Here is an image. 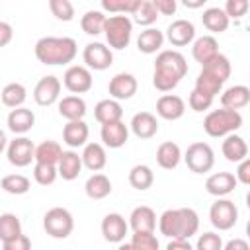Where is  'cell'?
<instances>
[{
    "instance_id": "37",
    "label": "cell",
    "mask_w": 250,
    "mask_h": 250,
    "mask_svg": "<svg viewBox=\"0 0 250 250\" xmlns=\"http://www.w3.org/2000/svg\"><path fill=\"white\" fill-rule=\"evenodd\" d=\"M201 70L209 72L211 76L219 78L221 82H227L229 76H230V70H232V68H230V61H229V57L223 55V53H217L213 59H209L207 62L201 64Z\"/></svg>"
},
{
    "instance_id": "3",
    "label": "cell",
    "mask_w": 250,
    "mask_h": 250,
    "mask_svg": "<svg viewBox=\"0 0 250 250\" xmlns=\"http://www.w3.org/2000/svg\"><path fill=\"white\" fill-rule=\"evenodd\" d=\"M35 59L41 64H49V66H59V64H68L74 61L76 53H78V45L72 37H55V35H47L37 39L35 47H33Z\"/></svg>"
},
{
    "instance_id": "48",
    "label": "cell",
    "mask_w": 250,
    "mask_h": 250,
    "mask_svg": "<svg viewBox=\"0 0 250 250\" xmlns=\"http://www.w3.org/2000/svg\"><path fill=\"white\" fill-rule=\"evenodd\" d=\"M195 248L197 250H221L223 248V238L221 234L209 230V232H203L199 234L197 242H195Z\"/></svg>"
},
{
    "instance_id": "34",
    "label": "cell",
    "mask_w": 250,
    "mask_h": 250,
    "mask_svg": "<svg viewBox=\"0 0 250 250\" xmlns=\"http://www.w3.org/2000/svg\"><path fill=\"white\" fill-rule=\"evenodd\" d=\"M0 100H2V104H4L6 107H10V109L20 107V105H23L25 100H27V90H25V86L20 84V82H10V84H6V86L0 90Z\"/></svg>"
},
{
    "instance_id": "33",
    "label": "cell",
    "mask_w": 250,
    "mask_h": 250,
    "mask_svg": "<svg viewBox=\"0 0 250 250\" xmlns=\"http://www.w3.org/2000/svg\"><path fill=\"white\" fill-rule=\"evenodd\" d=\"M94 117L100 125L104 123H111V121H117L123 117V107L117 100L113 98H105V100H100L94 107Z\"/></svg>"
},
{
    "instance_id": "13",
    "label": "cell",
    "mask_w": 250,
    "mask_h": 250,
    "mask_svg": "<svg viewBox=\"0 0 250 250\" xmlns=\"http://www.w3.org/2000/svg\"><path fill=\"white\" fill-rule=\"evenodd\" d=\"M102 236L105 242L109 244H121L129 232V223L125 221V217L121 213H107L102 219Z\"/></svg>"
},
{
    "instance_id": "32",
    "label": "cell",
    "mask_w": 250,
    "mask_h": 250,
    "mask_svg": "<svg viewBox=\"0 0 250 250\" xmlns=\"http://www.w3.org/2000/svg\"><path fill=\"white\" fill-rule=\"evenodd\" d=\"M201 23H203V27H205L207 31H211V33H223V31L229 29L230 20H229V16L225 14L223 8H219V6H211V8L203 10Z\"/></svg>"
},
{
    "instance_id": "24",
    "label": "cell",
    "mask_w": 250,
    "mask_h": 250,
    "mask_svg": "<svg viewBox=\"0 0 250 250\" xmlns=\"http://www.w3.org/2000/svg\"><path fill=\"white\" fill-rule=\"evenodd\" d=\"M82 168H84L82 166V158H80V154L74 148L62 150V154H61V158L57 162V172H59V176L62 180H66V182L76 180L78 174L82 172Z\"/></svg>"
},
{
    "instance_id": "44",
    "label": "cell",
    "mask_w": 250,
    "mask_h": 250,
    "mask_svg": "<svg viewBox=\"0 0 250 250\" xmlns=\"http://www.w3.org/2000/svg\"><path fill=\"white\" fill-rule=\"evenodd\" d=\"M33 178L39 186H51L59 178L57 166L55 164H45V162H35L33 166Z\"/></svg>"
},
{
    "instance_id": "30",
    "label": "cell",
    "mask_w": 250,
    "mask_h": 250,
    "mask_svg": "<svg viewBox=\"0 0 250 250\" xmlns=\"http://www.w3.org/2000/svg\"><path fill=\"white\" fill-rule=\"evenodd\" d=\"M162 45H164V33L160 29L152 27V25L146 27V29H143L139 33V37H137V49L141 53H145V55L158 53L162 49Z\"/></svg>"
},
{
    "instance_id": "43",
    "label": "cell",
    "mask_w": 250,
    "mask_h": 250,
    "mask_svg": "<svg viewBox=\"0 0 250 250\" xmlns=\"http://www.w3.org/2000/svg\"><path fill=\"white\" fill-rule=\"evenodd\" d=\"M102 10L107 14H133L143 0H100Z\"/></svg>"
},
{
    "instance_id": "18",
    "label": "cell",
    "mask_w": 250,
    "mask_h": 250,
    "mask_svg": "<svg viewBox=\"0 0 250 250\" xmlns=\"http://www.w3.org/2000/svg\"><path fill=\"white\" fill-rule=\"evenodd\" d=\"M238 182L232 172H215L205 180V191L215 197H227L236 189Z\"/></svg>"
},
{
    "instance_id": "11",
    "label": "cell",
    "mask_w": 250,
    "mask_h": 250,
    "mask_svg": "<svg viewBox=\"0 0 250 250\" xmlns=\"http://www.w3.org/2000/svg\"><path fill=\"white\" fill-rule=\"evenodd\" d=\"M33 152H35V145L25 135H18L14 141H8L6 156H8V162L16 168L29 166L33 160Z\"/></svg>"
},
{
    "instance_id": "5",
    "label": "cell",
    "mask_w": 250,
    "mask_h": 250,
    "mask_svg": "<svg viewBox=\"0 0 250 250\" xmlns=\"http://www.w3.org/2000/svg\"><path fill=\"white\" fill-rule=\"evenodd\" d=\"M107 47L115 51H123L129 47L131 37H133V20L127 14H113L105 18L104 31Z\"/></svg>"
},
{
    "instance_id": "40",
    "label": "cell",
    "mask_w": 250,
    "mask_h": 250,
    "mask_svg": "<svg viewBox=\"0 0 250 250\" xmlns=\"http://www.w3.org/2000/svg\"><path fill=\"white\" fill-rule=\"evenodd\" d=\"M0 188L12 195H23L31 189V182L23 174H8L0 180Z\"/></svg>"
},
{
    "instance_id": "28",
    "label": "cell",
    "mask_w": 250,
    "mask_h": 250,
    "mask_svg": "<svg viewBox=\"0 0 250 250\" xmlns=\"http://www.w3.org/2000/svg\"><path fill=\"white\" fill-rule=\"evenodd\" d=\"M182 162V148L174 141H164L156 148V164L164 170H174Z\"/></svg>"
},
{
    "instance_id": "1",
    "label": "cell",
    "mask_w": 250,
    "mask_h": 250,
    "mask_svg": "<svg viewBox=\"0 0 250 250\" xmlns=\"http://www.w3.org/2000/svg\"><path fill=\"white\" fill-rule=\"evenodd\" d=\"M188 74V61L176 49L158 51L152 72V86L158 92H172Z\"/></svg>"
},
{
    "instance_id": "47",
    "label": "cell",
    "mask_w": 250,
    "mask_h": 250,
    "mask_svg": "<svg viewBox=\"0 0 250 250\" xmlns=\"http://www.w3.org/2000/svg\"><path fill=\"white\" fill-rule=\"evenodd\" d=\"M213 100H215V98H211V96H207V94H203V92H199V90L193 88V90L189 92L188 104H189V107H191L193 111L201 113V111H207V109L213 105Z\"/></svg>"
},
{
    "instance_id": "17",
    "label": "cell",
    "mask_w": 250,
    "mask_h": 250,
    "mask_svg": "<svg viewBox=\"0 0 250 250\" xmlns=\"http://www.w3.org/2000/svg\"><path fill=\"white\" fill-rule=\"evenodd\" d=\"M184 113H186V102L180 96L164 92L156 100V115L158 117H162L166 121H176V119L184 117Z\"/></svg>"
},
{
    "instance_id": "15",
    "label": "cell",
    "mask_w": 250,
    "mask_h": 250,
    "mask_svg": "<svg viewBox=\"0 0 250 250\" xmlns=\"http://www.w3.org/2000/svg\"><path fill=\"white\" fill-rule=\"evenodd\" d=\"M164 39H168V43L172 47H186L191 45V41L195 39V25L189 20H174L168 27H166V35Z\"/></svg>"
},
{
    "instance_id": "26",
    "label": "cell",
    "mask_w": 250,
    "mask_h": 250,
    "mask_svg": "<svg viewBox=\"0 0 250 250\" xmlns=\"http://www.w3.org/2000/svg\"><path fill=\"white\" fill-rule=\"evenodd\" d=\"M59 115L64 117L66 121H72V119H84L86 115V102L84 98H80L78 94H70V96H64V98H59Z\"/></svg>"
},
{
    "instance_id": "56",
    "label": "cell",
    "mask_w": 250,
    "mask_h": 250,
    "mask_svg": "<svg viewBox=\"0 0 250 250\" xmlns=\"http://www.w3.org/2000/svg\"><path fill=\"white\" fill-rule=\"evenodd\" d=\"M186 8H189V10H199V8H203V4L207 2V0H180Z\"/></svg>"
},
{
    "instance_id": "6",
    "label": "cell",
    "mask_w": 250,
    "mask_h": 250,
    "mask_svg": "<svg viewBox=\"0 0 250 250\" xmlns=\"http://www.w3.org/2000/svg\"><path fill=\"white\" fill-rule=\"evenodd\" d=\"M43 229L53 238H68L74 230V217L64 207H51L43 215Z\"/></svg>"
},
{
    "instance_id": "2",
    "label": "cell",
    "mask_w": 250,
    "mask_h": 250,
    "mask_svg": "<svg viewBox=\"0 0 250 250\" xmlns=\"http://www.w3.org/2000/svg\"><path fill=\"white\" fill-rule=\"evenodd\" d=\"M160 234L166 238H191L199 230V215L191 207H178V209H166L156 219Z\"/></svg>"
},
{
    "instance_id": "21",
    "label": "cell",
    "mask_w": 250,
    "mask_h": 250,
    "mask_svg": "<svg viewBox=\"0 0 250 250\" xmlns=\"http://www.w3.org/2000/svg\"><path fill=\"white\" fill-rule=\"evenodd\" d=\"M6 125L14 135H25L35 125V113L23 105L14 107V109H10V113L6 117Z\"/></svg>"
},
{
    "instance_id": "31",
    "label": "cell",
    "mask_w": 250,
    "mask_h": 250,
    "mask_svg": "<svg viewBox=\"0 0 250 250\" xmlns=\"http://www.w3.org/2000/svg\"><path fill=\"white\" fill-rule=\"evenodd\" d=\"M111 180L105 176V174H102V172H96V174H92L88 180H86V184H84V191H86V195L90 197V199H94V201H100V199H105L109 193H111Z\"/></svg>"
},
{
    "instance_id": "54",
    "label": "cell",
    "mask_w": 250,
    "mask_h": 250,
    "mask_svg": "<svg viewBox=\"0 0 250 250\" xmlns=\"http://www.w3.org/2000/svg\"><path fill=\"white\" fill-rule=\"evenodd\" d=\"M166 248H168V250H191L193 246H191L189 238H180V236H176V238H170V242L166 244Z\"/></svg>"
},
{
    "instance_id": "50",
    "label": "cell",
    "mask_w": 250,
    "mask_h": 250,
    "mask_svg": "<svg viewBox=\"0 0 250 250\" xmlns=\"http://www.w3.org/2000/svg\"><path fill=\"white\" fill-rule=\"evenodd\" d=\"M234 178L238 184L242 186H250V158H242L240 162H236V172H234Z\"/></svg>"
},
{
    "instance_id": "45",
    "label": "cell",
    "mask_w": 250,
    "mask_h": 250,
    "mask_svg": "<svg viewBox=\"0 0 250 250\" xmlns=\"http://www.w3.org/2000/svg\"><path fill=\"white\" fill-rule=\"evenodd\" d=\"M158 246H160V242H158L154 232H133L131 234L129 248H135V250H158Z\"/></svg>"
},
{
    "instance_id": "51",
    "label": "cell",
    "mask_w": 250,
    "mask_h": 250,
    "mask_svg": "<svg viewBox=\"0 0 250 250\" xmlns=\"http://www.w3.org/2000/svg\"><path fill=\"white\" fill-rule=\"evenodd\" d=\"M2 248L4 250H29L31 248V240L21 232L20 236L8 240V242H2Z\"/></svg>"
},
{
    "instance_id": "42",
    "label": "cell",
    "mask_w": 250,
    "mask_h": 250,
    "mask_svg": "<svg viewBox=\"0 0 250 250\" xmlns=\"http://www.w3.org/2000/svg\"><path fill=\"white\" fill-rule=\"evenodd\" d=\"M223 84H225V82H221L219 78L211 76L209 72L199 70V74H197V78H195V86H193V88H195V90H199V92H203V94H207V96H211V98H215L217 94H221Z\"/></svg>"
},
{
    "instance_id": "14",
    "label": "cell",
    "mask_w": 250,
    "mask_h": 250,
    "mask_svg": "<svg viewBox=\"0 0 250 250\" xmlns=\"http://www.w3.org/2000/svg\"><path fill=\"white\" fill-rule=\"evenodd\" d=\"M137 88H139V82H137L135 74H131V72H117L107 84L109 98H113L117 102L131 100L137 94Z\"/></svg>"
},
{
    "instance_id": "29",
    "label": "cell",
    "mask_w": 250,
    "mask_h": 250,
    "mask_svg": "<svg viewBox=\"0 0 250 250\" xmlns=\"http://www.w3.org/2000/svg\"><path fill=\"white\" fill-rule=\"evenodd\" d=\"M217 53H219V43H217V39L213 35H201V37H195L191 41V57L199 64L207 62Z\"/></svg>"
},
{
    "instance_id": "9",
    "label": "cell",
    "mask_w": 250,
    "mask_h": 250,
    "mask_svg": "<svg viewBox=\"0 0 250 250\" xmlns=\"http://www.w3.org/2000/svg\"><path fill=\"white\" fill-rule=\"evenodd\" d=\"M62 86L70 94H78V96L90 92L94 86L92 70L84 64H70L62 74Z\"/></svg>"
},
{
    "instance_id": "8",
    "label": "cell",
    "mask_w": 250,
    "mask_h": 250,
    "mask_svg": "<svg viewBox=\"0 0 250 250\" xmlns=\"http://www.w3.org/2000/svg\"><path fill=\"white\" fill-rule=\"evenodd\" d=\"M209 221L217 230H230L238 223V207L227 197H217L209 207Z\"/></svg>"
},
{
    "instance_id": "7",
    "label": "cell",
    "mask_w": 250,
    "mask_h": 250,
    "mask_svg": "<svg viewBox=\"0 0 250 250\" xmlns=\"http://www.w3.org/2000/svg\"><path fill=\"white\" fill-rule=\"evenodd\" d=\"M182 160L193 174H207L215 166V152L209 143L197 141L186 148V152L182 154Z\"/></svg>"
},
{
    "instance_id": "4",
    "label": "cell",
    "mask_w": 250,
    "mask_h": 250,
    "mask_svg": "<svg viewBox=\"0 0 250 250\" xmlns=\"http://www.w3.org/2000/svg\"><path fill=\"white\" fill-rule=\"evenodd\" d=\"M244 119L242 113L238 109H229V107H221V109H213L205 115L203 119V131L209 137L221 139L229 133H236L242 127Z\"/></svg>"
},
{
    "instance_id": "55",
    "label": "cell",
    "mask_w": 250,
    "mask_h": 250,
    "mask_svg": "<svg viewBox=\"0 0 250 250\" xmlns=\"http://www.w3.org/2000/svg\"><path fill=\"white\" fill-rule=\"evenodd\" d=\"M225 250H248V242L246 240H240V238H234V240H229L227 244H223Z\"/></svg>"
},
{
    "instance_id": "41",
    "label": "cell",
    "mask_w": 250,
    "mask_h": 250,
    "mask_svg": "<svg viewBox=\"0 0 250 250\" xmlns=\"http://www.w3.org/2000/svg\"><path fill=\"white\" fill-rule=\"evenodd\" d=\"M131 16H133V23H139V25H143V27L154 25L156 20L160 18L158 10L154 8V4H152L150 0H143L141 6H139Z\"/></svg>"
},
{
    "instance_id": "20",
    "label": "cell",
    "mask_w": 250,
    "mask_h": 250,
    "mask_svg": "<svg viewBox=\"0 0 250 250\" xmlns=\"http://www.w3.org/2000/svg\"><path fill=\"white\" fill-rule=\"evenodd\" d=\"M129 229L133 232H154L156 229V213L148 205H139L129 215Z\"/></svg>"
},
{
    "instance_id": "23",
    "label": "cell",
    "mask_w": 250,
    "mask_h": 250,
    "mask_svg": "<svg viewBox=\"0 0 250 250\" xmlns=\"http://www.w3.org/2000/svg\"><path fill=\"white\" fill-rule=\"evenodd\" d=\"M88 135H90V129H88L84 119L66 121V125L62 127V143L70 148L84 146L86 141H88Z\"/></svg>"
},
{
    "instance_id": "16",
    "label": "cell",
    "mask_w": 250,
    "mask_h": 250,
    "mask_svg": "<svg viewBox=\"0 0 250 250\" xmlns=\"http://www.w3.org/2000/svg\"><path fill=\"white\" fill-rule=\"evenodd\" d=\"M100 139H102V145L107 148H121L129 141V127L121 119L104 123L100 129Z\"/></svg>"
},
{
    "instance_id": "27",
    "label": "cell",
    "mask_w": 250,
    "mask_h": 250,
    "mask_svg": "<svg viewBox=\"0 0 250 250\" xmlns=\"http://www.w3.org/2000/svg\"><path fill=\"white\" fill-rule=\"evenodd\" d=\"M221 150H223V156L229 162H234V164L248 156V145H246L244 137H240L236 133L225 135V141L221 145Z\"/></svg>"
},
{
    "instance_id": "39",
    "label": "cell",
    "mask_w": 250,
    "mask_h": 250,
    "mask_svg": "<svg viewBox=\"0 0 250 250\" xmlns=\"http://www.w3.org/2000/svg\"><path fill=\"white\" fill-rule=\"evenodd\" d=\"M105 14L102 10H88L82 18H80V27L86 35H100L104 31V23H105Z\"/></svg>"
},
{
    "instance_id": "38",
    "label": "cell",
    "mask_w": 250,
    "mask_h": 250,
    "mask_svg": "<svg viewBox=\"0 0 250 250\" xmlns=\"http://www.w3.org/2000/svg\"><path fill=\"white\" fill-rule=\"evenodd\" d=\"M21 232V221L16 213H0V244L20 236Z\"/></svg>"
},
{
    "instance_id": "49",
    "label": "cell",
    "mask_w": 250,
    "mask_h": 250,
    "mask_svg": "<svg viewBox=\"0 0 250 250\" xmlns=\"http://www.w3.org/2000/svg\"><path fill=\"white\" fill-rule=\"evenodd\" d=\"M223 10L229 20H242L248 14V0H227Z\"/></svg>"
},
{
    "instance_id": "10",
    "label": "cell",
    "mask_w": 250,
    "mask_h": 250,
    "mask_svg": "<svg viewBox=\"0 0 250 250\" xmlns=\"http://www.w3.org/2000/svg\"><path fill=\"white\" fill-rule=\"evenodd\" d=\"M82 61L90 70H105L113 64V49L100 41L88 43L82 51Z\"/></svg>"
},
{
    "instance_id": "46",
    "label": "cell",
    "mask_w": 250,
    "mask_h": 250,
    "mask_svg": "<svg viewBox=\"0 0 250 250\" xmlns=\"http://www.w3.org/2000/svg\"><path fill=\"white\" fill-rule=\"evenodd\" d=\"M49 10L61 21H72L74 20V6L70 0H49Z\"/></svg>"
},
{
    "instance_id": "36",
    "label": "cell",
    "mask_w": 250,
    "mask_h": 250,
    "mask_svg": "<svg viewBox=\"0 0 250 250\" xmlns=\"http://www.w3.org/2000/svg\"><path fill=\"white\" fill-rule=\"evenodd\" d=\"M129 184L137 191H146L154 184V172L146 164H135L129 170Z\"/></svg>"
},
{
    "instance_id": "57",
    "label": "cell",
    "mask_w": 250,
    "mask_h": 250,
    "mask_svg": "<svg viewBox=\"0 0 250 250\" xmlns=\"http://www.w3.org/2000/svg\"><path fill=\"white\" fill-rule=\"evenodd\" d=\"M6 146H8V137H6V133L0 129V154L6 150Z\"/></svg>"
},
{
    "instance_id": "19",
    "label": "cell",
    "mask_w": 250,
    "mask_h": 250,
    "mask_svg": "<svg viewBox=\"0 0 250 250\" xmlns=\"http://www.w3.org/2000/svg\"><path fill=\"white\" fill-rule=\"evenodd\" d=\"M129 129L137 139H152L158 133V119L150 111H139L131 117Z\"/></svg>"
},
{
    "instance_id": "53",
    "label": "cell",
    "mask_w": 250,
    "mask_h": 250,
    "mask_svg": "<svg viewBox=\"0 0 250 250\" xmlns=\"http://www.w3.org/2000/svg\"><path fill=\"white\" fill-rule=\"evenodd\" d=\"M14 39V27L8 21H0V49L10 45Z\"/></svg>"
},
{
    "instance_id": "52",
    "label": "cell",
    "mask_w": 250,
    "mask_h": 250,
    "mask_svg": "<svg viewBox=\"0 0 250 250\" xmlns=\"http://www.w3.org/2000/svg\"><path fill=\"white\" fill-rule=\"evenodd\" d=\"M160 16H174L178 10V0H150Z\"/></svg>"
},
{
    "instance_id": "25",
    "label": "cell",
    "mask_w": 250,
    "mask_h": 250,
    "mask_svg": "<svg viewBox=\"0 0 250 250\" xmlns=\"http://www.w3.org/2000/svg\"><path fill=\"white\" fill-rule=\"evenodd\" d=\"M221 107H229V109H242L250 104V88L244 84H234L230 88H227L221 98Z\"/></svg>"
},
{
    "instance_id": "12",
    "label": "cell",
    "mask_w": 250,
    "mask_h": 250,
    "mask_svg": "<svg viewBox=\"0 0 250 250\" xmlns=\"http://www.w3.org/2000/svg\"><path fill=\"white\" fill-rule=\"evenodd\" d=\"M61 88H62V82L57 76H53V74L43 76L35 84V88H33V100H35V104L41 105V107H49V105L57 104L59 98H61Z\"/></svg>"
},
{
    "instance_id": "22",
    "label": "cell",
    "mask_w": 250,
    "mask_h": 250,
    "mask_svg": "<svg viewBox=\"0 0 250 250\" xmlns=\"http://www.w3.org/2000/svg\"><path fill=\"white\" fill-rule=\"evenodd\" d=\"M80 158H82V166L88 168L90 172H100L107 164V152L102 143H86Z\"/></svg>"
},
{
    "instance_id": "35",
    "label": "cell",
    "mask_w": 250,
    "mask_h": 250,
    "mask_svg": "<svg viewBox=\"0 0 250 250\" xmlns=\"http://www.w3.org/2000/svg\"><path fill=\"white\" fill-rule=\"evenodd\" d=\"M61 154H62V146H61L57 141L47 139V141L35 145L33 160H35V162H45V164H55V166H57Z\"/></svg>"
}]
</instances>
